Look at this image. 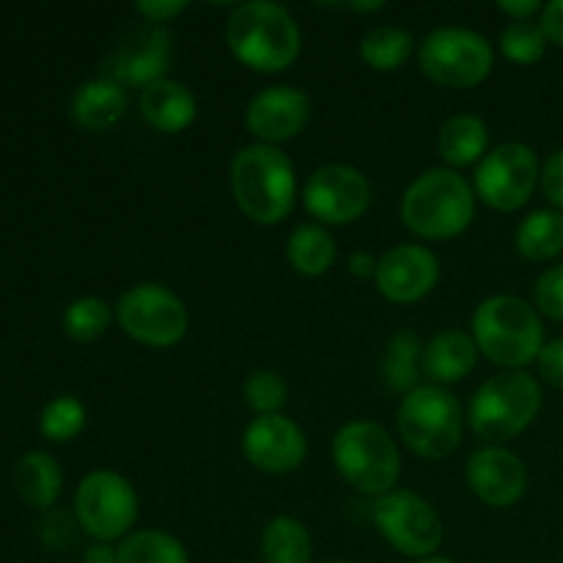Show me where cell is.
<instances>
[{
	"label": "cell",
	"instance_id": "cell-14",
	"mask_svg": "<svg viewBox=\"0 0 563 563\" xmlns=\"http://www.w3.org/2000/svg\"><path fill=\"white\" fill-rule=\"evenodd\" d=\"M174 55V38L163 25H148L146 31L132 33L130 42L119 44L113 55L104 60V75L119 86L148 88L165 80V71Z\"/></svg>",
	"mask_w": 563,
	"mask_h": 563
},
{
	"label": "cell",
	"instance_id": "cell-33",
	"mask_svg": "<svg viewBox=\"0 0 563 563\" xmlns=\"http://www.w3.org/2000/svg\"><path fill=\"white\" fill-rule=\"evenodd\" d=\"M286 394L289 390H286L284 377L275 372H253L245 379V388H242L245 405L256 416H278L280 407L286 405Z\"/></svg>",
	"mask_w": 563,
	"mask_h": 563
},
{
	"label": "cell",
	"instance_id": "cell-13",
	"mask_svg": "<svg viewBox=\"0 0 563 563\" xmlns=\"http://www.w3.org/2000/svg\"><path fill=\"white\" fill-rule=\"evenodd\" d=\"M306 209L328 225H346L363 218L372 203V185L352 165H322L308 179Z\"/></svg>",
	"mask_w": 563,
	"mask_h": 563
},
{
	"label": "cell",
	"instance_id": "cell-16",
	"mask_svg": "<svg viewBox=\"0 0 563 563\" xmlns=\"http://www.w3.org/2000/svg\"><path fill=\"white\" fill-rule=\"evenodd\" d=\"M377 289L390 302H416L427 297L440 280V262L429 247L399 245L377 264Z\"/></svg>",
	"mask_w": 563,
	"mask_h": 563
},
{
	"label": "cell",
	"instance_id": "cell-5",
	"mask_svg": "<svg viewBox=\"0 0 563 563\" xmlns=\"http://www.w3.org/2000/svg\"><path fill=\"white\" fill-rule=\"evenodd\" d=\"M333 462L350 487L366 495L394 493L399 482V449L379 423L352 421L333 438Z\"/></svg>",
	"mask_w": 563,
	"mask_h": 563
},
{
	"label": "cell",
	"instance_id": "cell-20",
	"mask_svg": "<svg viewBox=\"0 0 563 563\" xmlns=\"http://www.w3.org/2000/svg\"><path fill=\"white\" fill-rule=\"evenodd\" d=\"M126 113V91L108 77L82 82L71 97V119L88 132L113 130Z\"/></svg>",
	"mask_w": 563,
	"mask_h": 563
},
{
	"label": "cell",
	"instance_id": "cell-9",
	"mask_svg": "<svg viewBox=\"0 0 563 563\" xmlns=\"http://www.w3.org/2000/svg\"><path fill=\"white\" fill-rule=\"evenodd\" d=\"M75 517L97 542L110 544L124 539L137 520L135 489L113 471L88 473L75 493Z\"/></svg>",
	"mask_w": 563,
	"mask_h": 563
},
{
	"label": "cell",
	"instance_id": "cell-4",
	"mask_svg": "<svg viewBox=\"0 0 563 563\" xmlns=\"http://www.w3.org/2000/svg\"><path fill=\"white\" fill-rule=\"evenodd\" d=\"M476 196L451 168H432L418 176L401 198V220L423 240H451L471 225Z\"/></svg>",
	"mask_w": 563,
	"mask_h": 563
},
{
	"label": "cell",
	"instance_id": "cell-34",
	"mask_svg": "<svg viewBox=\"0 0 563 563\" xmlns=\"http://www.w3.org/2000/svg\"><path fill=\"white\" fill-rule=\"evenodd\" d=\"M537 306L555 322H563V264L548 269L537 284Z\"/></svg>",
	"mask_w": 563,
	"mask_h": 563
},
{
	"label": "cell",
	"instance_id": "cell-7",
	"mask_svg": "<svg viewBox=\"0 0 563 563\" xmlns=\"http://www.w3.org/2000/svg\"><path fill=\"white\" fill-rule=\"evenodd\" d=\"M399 434L412 454L443 460L462 440V407L454 394L438 385L416 388L399 407Z\"/></svg>",
	"mask_w": 563,
	"mask_h": 563
},
{
	"label": "cell",
	"instance_id": "cell-31",
	"mask_svg": "<svg viewBox=\"0 0 563 563\" xmlns=\"http://www.w3.org/2000/svg\"><path fill=\"white\" fill-rule=\"evenodd\" d=\"M110 308L99 297H80L64 311V330L75 341H97L108 330Z\"/></svg>",
	"mask_w": 563,
	"mask_h": 563
},
{
	"label": "cell",
	"instance_id": "cell-24",
	"mask_svg": "<svg viewBox=\"0 0 563 563\" xmlns=\"http://www.w3.org/2000/svg\"><path fill=\"white\" fill-rule=\"evenodd\" d=\"M286 258L300 275L317 278V275H324L333 267L335 240L322 225L302 223L291 231L289 242H286Z\"/></svg>",
	"mask_w": 563,
	"mask_h": 563
},
{
	"label": "cell",
	"instance_id": "cell-27",
	"mask_svg": "<svg viewBox=\"0 0 563 563\" xmlns=\"http://www.w3.org/2000/svg\"><path fill=\"white\" fill-rule=\"evenodd\" d=\"M423 357V346L416 333L410 330H399L394 339L388 341V352L383 361L385 385L396 394H412L418 379V363Z\"/></svg>",
	"mask_w": 563,
	"mask_h": 563
},
{
	"label": "cell",
	"instance_id": "cell-2",
	"mask_svg": "<svg viewBox=\"0 0 563 563\" xmlns=\"http://www.w3.org/2000/svg\"><path fill=\"white\" fill-rule=\"evenodd\" d=\"M231 192L253 223L275 225L295 209L297 179L291 159L278 146L253 143L231 163Z\"/></svg>",
	"mask_w": 563,
	"mask_h": 563
},
{
	"label": "cell",
	"instance_id": "cell-44",
	"mask_svg": "<svg viewBox=\"0 0 563 563\" xmlns=\"http://www.w3.org/2000/svg\"><path fill=\"white\" fill-rule=\"evenodd\" d=\"M416 563H454V561L445 559V555H429V559H418Z\"/></svg>",
	"mask_w": 563,
	"mask_h": 563
},
{
	"label": "cell",
	"instance_id": "cell-25",
	"mask_svg": "<svg viewBox=\"0 0 563 563\" xmlns=\"http://www.w3.org/2000/svg\"><path fill=\"white\" fill-rule=\"evenodd\" d=\"M517 251L531 262H548L563 251V214L539 209L517 225Z\"/></svg>",
	"mask_w": 563,
	"mask_h": 563
},
{
	"label": "cell",
	"instance_id": "cell-32",
	"mask_svg": "<svg viewBox=\"0 0 563 563\" xmlns=\"http://www.w3.org/2000/svg\"><path fill=\"white\" fill-rule=\"evenodd\" d=\"M544 47H548V36H544L542 25H537L531 20L511 22L500 33V49L515 64H537L544 55Z\"/></svg>",
	"mask_w": 563,
	"mask_h": 563
},
{
	"label": "cell",
	"instance_id": "cell-23",
	"mask_svg": "<svg viewBox=\"0 0 563 563\" xmlns=\"http://www.w3.org/2000/svg\"><path fill=\"white\" fill-rule=\"evenodd\" d=\"M487 124L478 115L460 113L451 115L443 124V130H440L438 152L449 165L465 168V165H473L476 159H482V154L487 152Z\"/></svg>",
	"mask_w": 563,
	"mask_h": 563
},
{
	"label": "cell",
	"instance_id": "cell-21",
	"mask_svg": "<svg viewBox=\"0 0 563 563\" xmlns=\"http://www.w3.org/2000/svg\"><path fill=\"white\" fill-rule=\"evenodd\" d=\"M478 346L462 330H443L423 346L421 368L434 383H460L476 368Z\"/></svg>",
	"mask_w": 563,
	"mask_h": 563
},
{
	"label": "cell",
	"instance_id": "cell-12",
	"mask_svg": "<svg viewBox=\"0 0 563 563\" xmlns=\"http://www.w3.org/2000/svg\"><path fill=\"white\" fill-rule=\"evenodd\" d=\"M542 179L537 152L526 143H500L482 159L476 170V192L487 207L515 212L531 201Z\"/></svg>",
	"mask_w": 563,
	"mask_h": 563
},
{
	"label": "cell",
	"instance_id": "cell-26",
	"mask_svg": "<svg viewBox=\"0 0 563 563\" xmlns=\"http://www.w3.org/2000/svg\"><path fill=\"white\" fill-rule=\"evenodd\" d=\"M262 555L267 563H311V533L295 517H275L262 533Z\"/></svg>",
	"mask_w": 563,
	"mask_h": 563
},
{
	"label": "cell",
	"instance_id": "cell-6",
	"mask_svg": "<svg viewBox=\"0 0 563 563\" xmlns=\"http://www.w3.org/2000/svg\"><path fill=\"white\" fill-rule=\"evenodd\" d=\"M542 410V388L526 372L489 377L471 399V427L484 440H509L526 432Z\"/></svg>",
	"mask_w": 563,
	"mask_h": 563
},
{
	"label": "cell",
	"instance_id": "cell-40",
	"mask_svg": "<svg viewBox=\"0 0 563 563\" xmlns=\"http://www.w3.org/2000/svg\"><path fill=\"white\" fill-rule=\"evenodd\" d=\"M498 9L504 11V14L515 16V22H522L531 14H537V11H544L539 0H500Z\"/></svg>",
	"mask_w": 563,
	"mask_h": 563
},
{
	"label": "cell",
	"instance_id": "cell-19",
	"mask_svg": "<svg viewBox=\"0 0 563 563\" xmlns=\"http://www.w3.org/2000/svg\"><path fill=\"white\" fill-rule=\"evenodd\" d=\"M196 97H192L185 82L159 80L141 91L143 121L157 132H165V135L187 130L196 121Z\"/></svg>",
	"mask_w": 563,
	"mask_h": 563
},
{
	"label": "cell",
	"instance_id": "cell-37",
	"mask_svg": "<svg viewBox=\"0 0 563 563\" xmlns=\"http://www.w3.org/2000/svg\"><path fill=\"white\" fill-rule=\"evenodd\" d=\"M185 9V0H143V3L135 5V11L143 16V22H148V25H163V22L179 16Z\"/></svg>",
	"mask_w": 563,
	"mask_h": 563
},
{
	"label": "cell",
	"instance_id": "cell-17",
	"mask_svg": "<svg viewBox=\"0 0 563 563\" xmlns=\"http://www.w3.org/2000/svg\"><path fill=\"white\" fill-rule=\"evenodd\" d=\"M308 115H311V102L306 93L291 86H273L251 99L245 124L251 135L258 137V143L275 146L300 135L302 126L308 124Z\"/></svg>",
	"mask_w": 563,
	"mask_h": 563
},
{
	"label": "cell",
	"instance_id": "cell-10",
	"mask_svg": "<svg viewBox=\"0 0 563 563\" xmlns=\"http://www.w3.org/2000/svg\"><path fill=\"white\" fill-rule=\"evenodd\" d=\"M115 319L130 339L146 346H174L187 333V308L159 284H141L126 291L115 306Z\"/></svg>",
	"mask_w": 563,
	"mask_h": 563
},
{
	"label": "cell",
	"instance_id": "cell-35",
	"mask_svg": "<svg viewBox=\"0 0 563 563\" xmlns=\"http://www.w3.org/2000/svg\"><path fill=\"white\" fill-rule=\"evenodd\" d=\"M77 528H80V522L69 511H49L42 520V542L53 550L69 548L77 539Z\"/></svg>",
	"mask_w": 563,
	"mask_h": 563
},
{
	"label": "cell",
	"instance_id": "cell-39",
	"mask_svg": "<svg viewBox=\"0 0 563 563\" xmlns=\"http://www.w3.org/2000/svg\"><path fill=\"white\" fill-rule=\"evenodd\" d=\"M542 31L553 44L563 47V0H553L542 11Z\"/></svg>",
	"mask_w": 563,
	"mask_h": 563
},
{
	"label": "cell",
	"instance_id": "cell-29",
	"mask_svg": "<svg viewBox=\"0 0 563 563\" xmlns=\"http://www.w3.org/2000/svg\"><path fill=\"white\" fill-rule=\"evenodd\" d=\"M119 563H190V555L176 537L148 528L119 544Z\"/></svg>",
	"mask_w": 563,
	"mask_h": 563
},
{
	"label": "cell",
	"instance_id": "cell-11",
	"mask_svg": "<svg viewBox=\"0 0 563 563\" xmlns=\"http://www.w3.org/2000/svg\"><path fill=\"white\" fill-rule=\"evenodd\" d=\"M374 526L379 528L388 544L410 559H429L443 542V522L438 511L416 493L394 489L377 498L372 509Z\"/></svg>",
	"mask_w": 563,
	"mask_h": 563
},
{
	"label": "cell",
	"instance_id": "cell-15",
	"mask_svg": "<svg viewBox=\"0 0 563 563\" xmlns=\"http://www.w3.org/2000/svg\"><path fill=\"white\" fill-rule=\"evenodd\" d=\"M242 451L247 462L264 473H291L306 460V434L291 418L278 416H258L247 423L242 434Z\"/></svg>",
	"mask_w": 563,
	"mask_h": 563
},
{
	"label": "cell",
	"instance_id": "cell-45",
	"mask_svg": "<svg viewBox=\"0 0 563 563\" xmlns=\"http://www.w3.org/2000/svg\"><path fill=\"white\" fill-rule=\"evenodd\" d=\"M328 563H350V561H328Z\"/></svg>",
	"mask_w": 563,
	"mask_h": 563
},
{
	"label": "cell",
	"instance_id": "cell-43",
	"mask_svg": "<svg viewBox=\"0 0 563 563\" xmlns=\"http://www.w3.org/2000/svg\"><path fill=\"white\" fill-rule=\"evenodd\" d=\"M350 9H355V11H379V9H385V3H350Z\"/></svg>",
	"mask_w": 563,
	"mask_h": 563
},
{
	"label": "cell",
	"instance_id": "cell-46",
	"mask_svg": "<svg viewBox=\"0 0 563 563\" xmlns=\"http://www.w3.org/2000/svg\"><path fill=\"white\" fill-rule=\"evenodd\" d=\"M561 563H563V559H561Z\"/></svg>",
	"mask_w": 563,
	"mask_h": 563
},
{
	"label": "cell",
	"instance_id": "cell-42",
	"mask_svg": "<svg viewBox=\"0 0 563 563\" xmlns=\"http://www.w3.org/2000/svg\"><path fill=\"white\" fill-rule=\"evenodd\" d=\"M377 264H379L377 258L366 251L355 253V256L350 258V269L357 275V278H372V275H377Z\"/></svg>",
	"mask_w": 563,
	"mask_h": 563
},
{
	"label": "cell",
	"instance_id": "cell-28",
	"mask_svg": "<svg viewBox=\"0 0 563 563\" xmlns=\"http://www.w3.org/2000/svg\"><path fill=\"white\" fill-rule=\"evenodd\" d=\"M412 36L405 27L379 25L368 31L361 42V58L374 71H396L410 60Z\"/></svg>",
	"mask_w": 563,
	"mask_h": 563
},
{
	"label": "cell",
	"instance_id": "cell-3",
	"mask_svg": "<svg viewBox=\"0 0 563 563\" xmlns=\"http://www.w3.org/2000/svg\"><path fill=\"white\" fill-rule=\"evenodd\" d=\"M473 341L484 357L520 372L542 355L544 328L539 313L526 300L498 295L484 300L473 313Z\"/></svg>",
	"mask_w": 563,
	"mask_h": 563
},
{
	"label": "cell",
	"instance_id": "cell-36",
	"mask_svg": "<svg viewBox=\"0 0 563 563\" xmlns=\"http://www.w3.org/2000/svg\"><path fill=\"white\" fill-rule=\"evenodd\" d=\"M539 374L548 385L563 390V339L550 341L539 355Z\"/></svg>",
	"mask_w": 563,
	"mask_h": 563
},
{
	"label": "cell",
	"instance_id": "cell-30",
	"mask_svg": "<svg viewBox=\"0 0 563 563\" xmlns=\"http://www.w3.org/2000/svg\"><path fill=\"white\" fill-rule=\"evenodd\" d=\"M88 412L86 405L75 396H58V399L47 401L38 416V432L53 443H69L77 434L86 429Z\"/></svg>",
	"mask_w": 563,
	"mask_h": 563
},
{
	"label": "cell",
	"instance_id": "cell-1",
	"mask_svg": "<svg viewBox=\"0 0 563 563\" xmlns=\"http://www.w3.org/2000/svg\"><path fill=\"white\" fill-rule=\"evenodd\" d=\"M225 42L236 60L253 71H284L300 58V27L295 16L278 3L253 0L231 11L225 22Z\"/></svg>",
	"mask_w": 563,
	"mask_h": 563
},
{
	"label": "cell",
	"instance_id": "cell-18",
	"mask_svg": "<svg viewBox=\"0 0 563 563\" xmlns=\"http://www.w3.org/2000/svg\"><path fill=\"white\" fill-rule=\"evenodd\" d=\"M467 484L478 500L495 509H506L526 495L528 473L520 456L511 454L509 449L487 445L467 462Z\"/></svg>",
	"mask_w": 563,
	"mask_h": 563
},
{
	"label": "cell",
	"instance_id": "cell-8",
	"mask_svg": "<svg viewBox=\"0 0 563 563\" xmlns=\"http://www.w3.org/2000/svg\"><path fill=\"white\" fill-rule=\"evenodd\" d=\"M423 75L443 88H473L493 71L495 55L487 38L467 27H438L421 44Z\"/></svg>",
	"mask_w": 563,
	"mask_h": 563
},
{
	"label": "cell",
	"instance_id": "cell-22",
	"mask_svg": "<svg viewBox=\"0 0 563 563\" xmlns=\"http://www.w3.org/2000/svg\"><path fill=\"white\" fill-rule=\"evenodd\" d=\"M14 487L31 509H53L64 489V473L47 451H27L14 467Z\"/></svg>",
	"mask_w": 563,
	"mask_h": 563
},
{
	"label": "cell",
	"instance_id": "cell-41",
	"mask_svg": "<svg viewBox=\"0 0 563 563\" xmlns=\"http://www.w3.org/2000/svg\"><path fill=\"white\" fill-rule=\"evenodd\" d=\"M82 563H119V548H110V544L97 542L86 550Z\"/></svg>",
	"mask_w": 563,
	"mask_h": 563
},
{
	"label": "cell",
	"instance_id": "cell-38",
	"mask_svg": "<svg viewBox=\"0 0 563 563\" xmlns=\"http://www.w3.org/2000/svg\"><path fill=\"white\" fill-rule=\"evenodd\" d=\"M542 190L550 203L563 209V148H559L542 168Z\"/></svg>",
	"mask_w": 563,
	"mask_h": 563
}]
</instances>
